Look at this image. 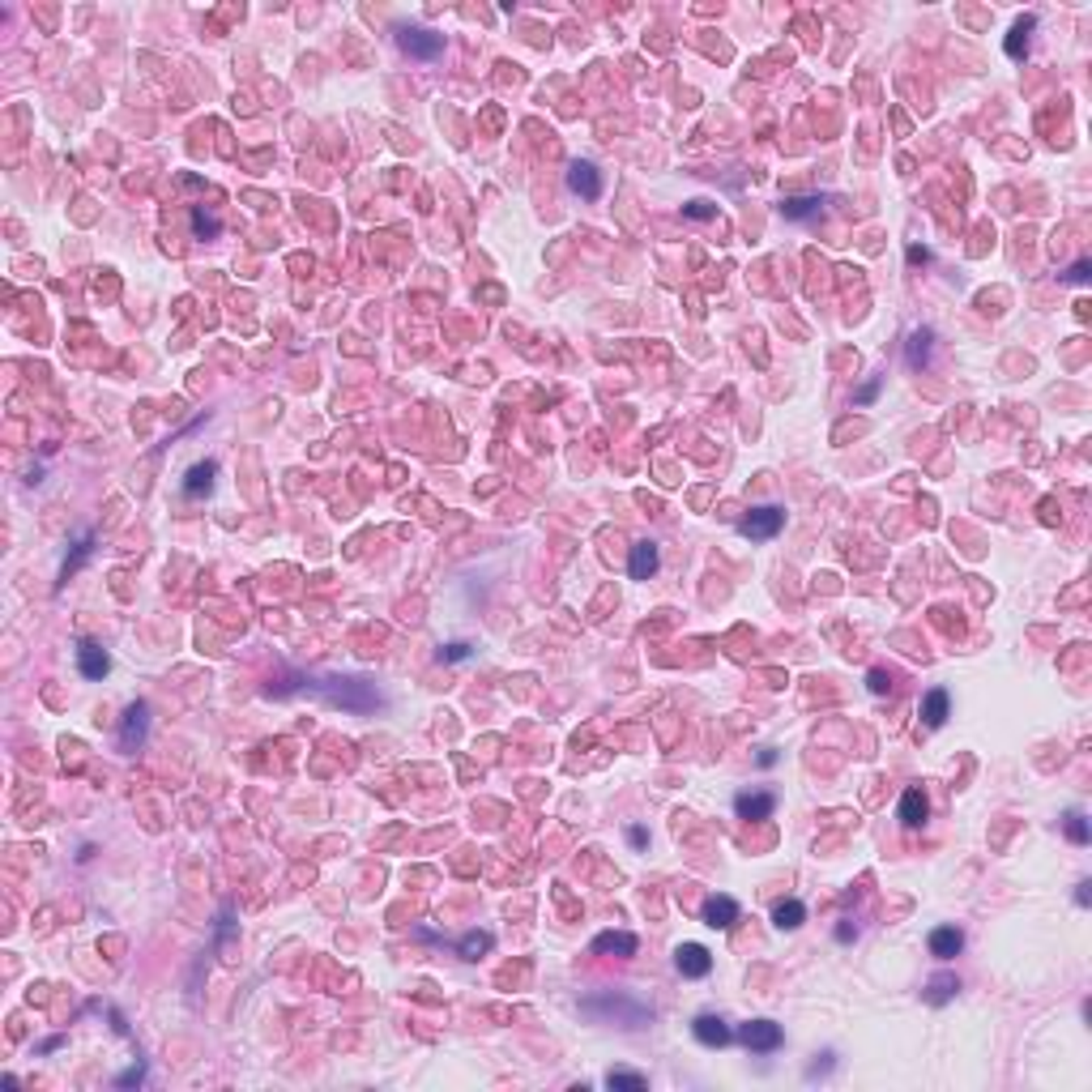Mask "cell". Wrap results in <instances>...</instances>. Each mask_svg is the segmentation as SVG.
Instances as JSON below:
<instances>
[{"label": "cell", "instance_id": "cell-1", "mask_svg": "<svg viewBox=\"0 0 1092 1092\" xmlns=\"http://www.w3.org/2000/svg\"><path fill=\"white\" fill-rule=\"evenodd\" d=\"M738 1041H742V1046H747L751 1054H773V1050H781L785 1033H781V1024H773V1020H751V1024H742Z\"/></svg>", "mask_w": 1092, "mask_h": 1092}, {"label": "cell", "instance_id": "cell-2", "mask_svg": "<svg viewBox=\"0 0 1092 1092\" xmlns=\"http://www.w3.org/2000/svg\"><path fill=\"white\" fill-rule=\"evenodd\" d=\"M397 43H402V52H410L418 60L440 56V47H444V39L435 31H423V26H402V31H397Z\"/></svg>", "mask_w": 1092, "mask_h": 1092}, {"label": "cell", "instance_id": "cell-3", "mask_svg": "<svg viewBox=\"0 0 1092 1092\" xmlns=\"http://www.w3.org/2000/svg\"><path fill=\"white\" fill-rule=\"evenodd\" d=\"M581 1011L585 1015H598V1011H606V1015H628L632 1028H640V1024L653 1020L649 1007H636V1003H624V999H589V1003H581Z\"/></svg>", "mask_w": 1092, "mask_h": 1092}, {"label": "cell", "instance_id": "cell-4", "mask_svg": "<svg viewBox=\"0 0 1092 1092\" xmlns=\"http://www.w3.org/2000/svg\"><path fill=\"white\" fill-rule=\"evenodd\" d=\"M781 525H785V512H781V508H755L751 516H742V525H738V530L747 534V538H760V542H764V538H777Z\"/></svg>", "mask_w": 1092, "mask_h": 1092}, {"label": "cell", "instance_id": "cell-5", "mask_svg": "<svg viewBox=\"0 0 1092 1092\" xmlns=\"http://www.w3.org/2000/svg\"><path fill=\"white\" fill-rule=\"evenodd\" d=\"M325 691H329L337 704H346V708H376V696H371V691H363L359 679H329Z\"/></svg>", "mask_w": 1092, "mask_h": 1092}, {"label": "cell", "instance_id": "cell-6", "mask_svg": "<svg viewBox=\"0 0 1092 1092\" xmlns=\"http://www.w3.org/2000/svg\"><path fill=\"white\" fill-rule=\"evenodd\" d=\"M675 964H679L683 977H708L713 956H708V948H700V943H683V948L675 952Z\"/></svg>", "mask_w": 1092, "mask_h": 1092}, {"label": "cell", "instance_id": "cell-7", "mask_svg": "<svg viewBox=\"0 0 1092 1092\" xmlns=\"http://www.w3.org/2000/svg\"><path fill=\"white\" fill-rule=\"evenodd\" d=\"M691 1028H696V1041H700V1046H708V1050L730 1046V1037H734L722 1015H696V1024H691Z\"/></svg>", "mask_w": 1092, "mask_h": 1092}, {"label": "cell", "instance_id": "cell-8", "mask_svg": "<svg viewBox=\"0 0 1092 1092\" xmlns=\"http://www.w3.org/2000/svg\"><path fill=\"white\" fill-rule=\"evenodd\" d=\"M567 188L572 192H581V196H602V176H598V167L593 162H577L572 171H567Z\"/></svg>", "mask_w": 1092, "mask_h": 1092}, {"label": "cell", "instance_id": "cell-9", "mask_svg": "<svg viewBox=\"0 0 1092 1092\" xmlns=\"http://www.w3.org/2000/svg\"><path fill=\"white\" fill-rule=\"evenodd\" d=\"M704 922H708L713 930H730V926L738 922V905H734L730 897H708V901H704Z\"/></svg>", "mask_w": 1092, "mask_h": 1092}, {"label": "cell", "instance_id": "cell-10", "mask_svg": "<svg viewBox=\"0 0 1092 1092\" xmlns=\"http://www.w3.org/2000/svg\"><path fill=\"white\" fill-rule=\"evenodd\" d=\"M78 666H82V675H86V679H103L107 670H111V657L98 649V644L82 640V644H78Z\"/></svg>", "mask_w": 1092, "mask_h": 1092}, {"label": "cell", "instance_id": "cell-11", "mask_svg": "<svg viewBox=\"0 0 1092 1092\" xmlns=\"http://www.w3.org/2000/svg\"><path fill=\"white\" fill-rule=\"evenodd\" d=\"M145 717H150V708H145V704H133L129 713H124V730H120V747L124 751H133L137 742L145 738Z\"/></svg>", "mask_w": 1092, "mask_h": 1092}, {"label": "cell", "instance_id": "cell-12", "mask_svg": "<svg viewBox=\"0 0 1092 1092\" xmlns=\"http://www.w3.org/2000/svg\"><path fill=\"white\" fill-rule=\"evenodd\" d=\"M926 815H930L926 793H922V789H905V798H901V824H905V828H922V824H926Z\"/></svg>", "mask_w": 1092, "mask_h": 1092}, {"label": "cell", "instance_id": "cell-13", "mask_svg": "<svg viewBox=\"0 0 1092 1092\" xmlns=\"http://www.w3.org/2000/svg\"><path fill=\"white\" fill-rule=\"evenodd\" d=\"M960 948H964V934H960L956 926H939V930H930V956L952 960V956H960Z\"/></svg>", "mask_w": 1092, "mask_h": 1092}, {"label": "cell", "instance_id": "cell-14", "mask_svg": "<svg viewBox=\"0 0 1092 1092\" xmlns=\"http://www.w3.org/2000/svg\"><path fill=\"white\" fill-rule=\"evenodd\" d=\"M773 807H777L773 793H738V798H734V811L742 819H768V815H773Z\"/></svg>", "mask_w": 1092, "mask_h": 1092}, {"label": "cell", "instance_id": "cell-15", "mask_svg": "<svg viewBox=\"0 0 1092 1092\" xmlns=\"http://www.w3.org/2000/svg\"><path fill=\"white\" fill-rule=\"evenodd\" d=\"M593 952L602 956H636V934H619V930H606L593 939Z\"/></svg>", "mask_w": 1092, "mask_h": 1092}, {"label": "cell", "instance_id": "cell-16", "mask_svg": "<svg viewBox=\"0 0 1092 1092\" xmlns=\"http://www.w3.org/2000/svg\"><path fill=\"white\" fill-rule=\"evenodd\" d=\"M1033 26H1037V17H1020V21L1011 26V35H1007V43H1003L1011 60H1024V56H1028V35H1033Z\"/></svg>", "mask_w": 1092, "mask_h": 1092}, {"label": "cell", "instance_id": "cell-17", "mask_svg": "<svg viewBox=\"0 0 1092 1092\" xmlns=\"http://www.w3.org/2000/svg\"><path fill=\"white\" fill-rule=\"evenodd\" d=\"M657 559H661V555H657V546H653V542H640L636 551H632V577H636V581H649V577L657 572Z\"/></svg>", "mask_w": 1092, "mask_h": 1092}, {"label": "cell", "instance_id": "cell-18", "mask_svg": "<svg viewBox=\"0 0 1092 1092\" xmlns=\"http://www.w3.org/2000/svg\"><path fill=\"white\" fill-rule=\"evenodd\" d=\"M214 474H218V465H214V461L192 465V469H188V478H184V495H192V500H196V495H205V491L214 487Z\"/></svg>", "mask_w": 1092, "mask_h": 1092}, {"label": "cell", "instance_id": "cell-19", "mask_svg": "<svg viewBox=\"0 0 1092 1092\" xmlns=\"http://www.w3.org/2000/svg\"><path fill=\"white\" fill-rule=\"evenodd\" d=\"M807 922V905L803 901H781L777 909H773V926L777 930H798Z\"/></svg>", "mask_w": 1092, "mask_h": 1092}, {"label": "cell", "instance_id": "cell-20", "mask_svg": "<svg viewBox=\"0 0 1092 1092\" xmlns=\"http://www.w3.org/2000/svg\"><path fill=\"white\" fill-rule=\"evenodd\" d=\"M922 722L930 726V730H939L943 722H948V691L943 687H934L930 696L922 700Z\"/></svg>", "mask_w": 1092, "mask_h": 1092}, {"label": "cell", "instance_id": "cell-21", "mask_svg": "<svg viewBox=\"0 0 1092 1092\" xmlns=\"http://www.w3.org/2000/svg\"><path fill=\"white\" fill-rule=\"evenodd\" d=\"M930 341H934V333H930V329H917V333L909 337V346H905V359H909V367H913V371L930 359Z\"/></svg>", "mask_w": 1092, "mask_h": 1092}, {"label": "cell", "instance_id": "cell-22", "mask_svg": "<svg viewBox=\"0 0 1092 1092\" xmlns=\"http://www.w3.org/2000/svg\"><path fill=\"white\" fill-rule=\"evenodd\" d=\"M781 209H785V218L798 222V218H815L819 209H824V201H819V196H789Z\"/></svg>", "mask_w": 1092, "mask_h": 1092}, {"label": "cell", "instance_id": "cell-23", "mask_svg": "<svg viewBox=\"0 0 1092 1092\" xmlns=\"http://www.w3.org/2000/svg\"><path fill=\"white\" fill-rule=\"evenodd\" d=\"M457 952H461L465 960H478L482 952H491V934H487V930H474V934H465V939L457 943Z\"/></svg>", "mask_w": 1092, "mask_h": 1092}, {"label": "cell", "instance_id": "cell-24", "mask_svg": "<svg viewBox=\"0 0 1092 1092\" xmlns=\"http://www.w3.org/2000/svg\"><path fill=\"white\" fill-rule=\"evenodd\" d=\"M956 990H960V986H956V977H952V973H939V977L930 981V995H926V999H930L934 1007H943V1003H948V999L956 995Z\"/></svg>", "mask_w": 1092, "mask_h": 1092}, {"label": "cell", "instance_id": "cell-25", "mask_svg": "<svg viewBox=\"0 0 1092 1092\" xmlns=\"http://www.w3.org/2000/svg\"><path fill=\"white\" fill-rule=\"evenodd\" d=\"M606 1084H610L614 1092H640V1088H644V1076H632V1071H610V1076H606Z\"/></svg>", "mask_w": 1092, "mask_h": 1092}, {"label": "cell", "instance_id": "cell-26", "mask_svg": "<svg viewBox=\"0 0 1092 1092\" xmlns=\"http://www.w3.org/2000/svg\"><path fill=\"white\" fill-rule=\"evenodd\" d=\"M192 227H196V235H201V239H205V235H218V218L205 214V209H196V214H192Z\"/></svg>", "mask_w": 1092, "mask_h": 1092}, {"label": "cell", "instance_id": "cell-27", "mask_svg": "<svg viewBox=\"0 0 1092 1092\" xmlns=\"http://www.w3.org/2000/svg\"><path fill=\"white\" fill-rule=\"evenodd\" d=\"M1066 836H1071L1076 845H1088V824H1084V815H1066Z\"/></svg>", "mask_w": 1092, "mask_h": 1092}, {"label": "cell", "instance_id": "cell-28", "mask_svg": "<svg viewBox=\"0 0 1092 1092\" xmlns=\"http://www.w3.org/2000/svg\"><path fill=\"white\" fill-rule=\"evenodd\" d=\"M866 687H871L875 696H883V691H887L892 683H887V675H883V670H871V675H866Z\"/></svg>", "mask_w": 1092, "mask_h": 1092}, {"label": "cell", "instance_id": "cell-29", "mask_svg": "<svg viewBox=\"0 0 1092 1092\" xmlns=\"http://www.w3.org/2000/svg\"><path fill=\"white\" fill-rule=\"evenodd\" d=\"M440 657H444V661H465V657H469V644L457 640V644H449V649H444Z\"/></svg>", "mask_w": 1092, "mask_h": 1092}, {"label": "cell", "instance_id": "cell-30", "mask_svg": "<svg viewBox=\"0 0 1092 1092\" xmlns=\"http://www.w3.org/2000/svg\"><path fill=\"white\" fill-rule=\"evenodd\" d=\"M875 397H879V380H871L866 388H858V397H854V402H858V406H871Z\"/></svg>", "mask_w": 1092, "mask_h": 1092}, {"label": "cell", "instance_id": "cell-31", "mask_svg": "<svg viewBox=\"0 0 1092 1092\" xmlns=\"http://www.w3.org/2000/svg\"><path fill=\"white\" fill-rule=\"evenodd\" d=\"M683 214L687 218H713V205L708 201H691V205H683Z\"/></svg>", "mask_w": 1092, "mask_h": 1092}, {"label": "cell", "instance_id": "cell-32", "mask_svg": "<svg viewBox=\"0 0 1092 1092\" xmlns=\"http://www.w3.org/2000/svg\"><path fill=\"white\" fill-rule=\"evenodd\" d=\"M141 1080H145V1066H133V1071H124L115 1084H120V1088H133V1084H141Z\"/></svg>", "mask_w": 1092, "mask_h": 1092}, {"label": "cell", "instance_id": "cell-33", "mask_svg": "<svg viewBox=\"0 0 1092 1092\" xmlns=\"http://www.w3.org/2000/svg\"><path fill=\"white\" fill-rule=\"evenodd\" d=\"M1088 269H1092L1088 261H1076V265H1071V273H1066V278H1071V282H1088Z\"/></svg>", "mask_w": 1092, "mask_h": 1092}, {"label": "cell", "instance_id": "cell-34", "mask_svg": "<svg viewBox=\"0 0 1092 1092\" xmlns=\"http://www.w3.org/2000/svg\"><path fill=\"white\" fill-rule=\"evenodd\" d=\"M628 840H632V845L640 850V845H649V832H644V828H632V832H628Z\"/></svg>", "mask_w": 1092, "mask_h": 1092}, {"label": "cell", "instance_id": "cell-35", "mask_svg": "<svg viewBox=\"0 0 1092 1092\" xmlns=\"http://www.w3.org/2000/svg\"><path fill=\"white\" fill-rule=\"evenodd\" d=\"M1088 901H1092V883H1080L1076 887V905H1088Z\"/></svg>", "mask_w": 1092, "mask_h": 1092}, {"label": "cell", "instance_id": "cell-36", "mask_svg": "<svg viewBox=\"0 0 1092 1092\" xmlns=\"http://www.w3.org/2000/svg\"><path fill=\"white\" fill-rule=\"evenodd\" d=\"M909 261H913V265H926L930 252H926V247H909Z\"/></svg>", "mask_w": 1092, "mask_h": 1092}, {"label": "cell", "instance_id": "cell-37", "mask_svg": "<svg viewBox=\"0 0 1092 1092\" xmlns=\"http://www.w3.org/2000/svg\"><path fill=\"white\" fill-rule=\"evenodd\" d=\"M828 1066H832V1054H824V1062H815V1066H811V1071H807V1076L815 1080V1076H824V1071H828Z\"/></svg>", "mask_w": 1092, "mask_h": 1092}]
</instances>
